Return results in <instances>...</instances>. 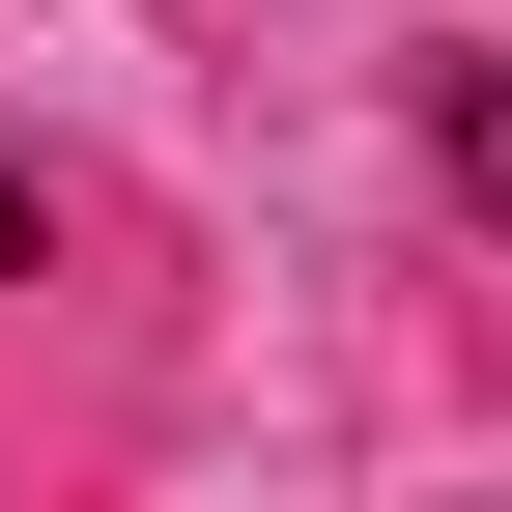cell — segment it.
<instances>
[{
	"mask_svg": "<svg viewBox=\"0 0 512 512\" xmlns=\"http://www.w3.org/2000/svg\"><path fill=\"white\" fill-rule=\"evenodd\" d=\"M0 256H29V200H0Z\"/></svg>",
	"mask_w": 512,
	"mask_h": 512,
	"instance_id": "cell-1",
	"label": "cell"
}]
</instances>
